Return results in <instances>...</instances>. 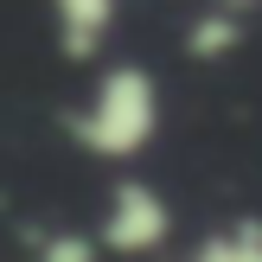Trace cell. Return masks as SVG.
Returning a JSON list of instances; mask_svg holds the SVG:
<instances>
[{"label":"cell","mask_w":262,"mask_h":262,"mask_svg":"<svg viewBox=\"0 0 262 262\" xmlns=\"http://www.w3.org/2000/svg\"><path fill=\"white\" fill-rule=\"evenodd\" d=\"M154 135H160V77L135 58L102 64L83 102L71 109V141L102 166H128L154 147Z\"/></svg>","instance_id":"cell-1"},{"label":"cell","mask_w":262,"mask_h":262,"mask_svg":"<svg viewBox=\"0 0 262 262\" xmlns=\"http://www.w3.org/2000/svg\"><path fill=\"white\" fill-rule=\"evenodd\" d=\"M96 237H102V250H109V256H122V262L160 256L166 243H173V205H166V192L154 186V179L122 173V179L109 186V199H102Z\"/></svg>","instance_id":"cell-2"},{"label":"cell","mask_w":262,"mask_h":262,"mask_svg":"<svg viewBox=\"0 0 262 262\" xmlns=\"http://www.w3.org/2000/svg\"><path fill=\"white\" fill-rule=\"evenodd\" d=\"M115 13L122 0H51V32H58V51L71 64H96L115 38Z\"/></svg>","instance_id":"cell-3"},{"label":"cell","mask_w":262,"mask_h":262,"mask_svg":"<svg viewBox=\"0 0 262 262\" xmlns=\"http://www.w3.org/2000/svg\"><path fill=\"white\" fill-rule=\"evenodd\" d=\"M243 38H250V13H237V7H205V0H199V13L186 19L179 51H186L192 64H224V58L243 51Z\"/></svg>","instance_id":"cell-4"},{"label":"cell","mask_w":262,"mask_h":262,"mask_svg":"<svg viewBox=\"0 0 262 262\" xmlns=\"http://www.w3.org/2000/svg\"><path fill=\"white\" fill-rule=\"evenodd\" d=\"M179 262H262V217H230V224L205 230Z\"/></svg>","instance_id":"cell-5"},{"label":"cell","mask_w":262,"mask_h":262,"mask_svg":"<svg viewBox=\"0 0 262 262\" xmlns=\"http://www.w3.org/2000/svg\"><path fill=\"white\" fill-rule=\"evenodd\" d=\"M109 250H102L96 230H77V224H51L32 237V262H102Z\"/></svg>","instance_id":"cell-6"},{"label":"cell","mask_w":262,"mask_h":262,"mask_svg":"<svg viewBox=\"0 0 262 262\" xmlns=\"http://www.w3.org/2000/svg\"><path fill=\"white\" fill-rule=\"evenodd\" d=\"M205 7H237V13H256L262 0H205Z\"/></svg>","instance_id":"cell-7"}]
</instances>
